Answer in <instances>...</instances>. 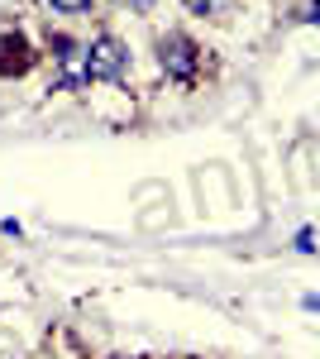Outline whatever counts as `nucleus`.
<instances>
[{
    "label": "nucleus",
    "instance_id": "nucleus-6",
    "mask_svg": "<svg viewBox=\"0 0 320 359\" xmlns=\"http://www.w3.org/2000/svg\"><path fill=\"white\" fill-rule=\"evenodd\" d=\"M134 5H148V0H134Z\"/></svg>",
    "mask_w": 320,
    "mask_h": 359
},
{
    "label": "nucleus",
    "instance_id": "nucleus-4",
    "mask_svg": "<svg viewBox=\"0 0 320 359\" xmlns=\"http://www.w3.org/2000/svg\"><path fill=\"white\" fill-rule=\"evenodd\" d=\"M43 5H53V10H62V15H81L91 0H43Z\"/></svg>",
    "mask_w": 320,
    "mask_h": 359
},
{
    "label": "nucleus",
    "instance_id": "nucleus-5",
    "mask_svg": "<svg viewBox=\"0 0 320 359\" xmlns=\"http://www.w3.org/2000/svg\"><path fill=\"white\" fill-rule=\"evenodd\" d=\"M306 311H320V297H306Z\"/></svg>",
    "mask_w": 320,
    "mask_h": 359
},
{
    "label": "nucleus",
    "instance_id": "nucleus-1",
    "mask_svg": "<svg viewBox=\"0 0 320 359\" xmlns=\"http://www.w3.org/2000/svg\"><path fill=\"white\" fill-rule=\"evenodd\" d=\"M125 72H130V43L115 39V34L91 39V48H86V77H96V82H120Z\"/></svg>",
    "mask_w": 320,
    "mask_h": 359
},
{
    "label": "nucleus",
    "instance_id": "nucleus-3",
    "mask_svg": "<svg viewBox=\"0 0 320 359\" xmlns=\"http://www.w3.org/2000/svg\"><path fill=\"white\" fill-rule=\"evenodd\" d=\"M230 0H187V10H196V15H215V10H225Z\"/></svg>",
    "mask_w": 320,
    "mask_h": 359
},
{
    "label": "nucleus",
    "instance_id": "nucleus-2",
    "mask_svg": "<svg viewBox=\"0 0 320 359\" xmlns=\"http://www.w3.org/2000/svg\"><path fill=\"white\" fill-rule=\"evenodd\" d=\"M158 57H162V72L167 77H182V82L196 77V67H201V48L191 43L187 34H167L158 43Z\"/></svg>",
    "mask_w": 320,
    "mask_h": 359
}]
</instances>
